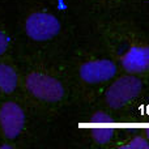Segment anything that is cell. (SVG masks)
Segmentation results:
<instances>
[{"label":"cell","instance_id":"5b68a950","mask_svg":"<svg viewBox=\"0 0 149 149\" xmlns=\"http://www.w3.org/2000/svg\"><path fill=\"white\" fill-rule=\"evenodd\" d=\"M116 67L110 60L88 62L80 68V76L86 82H100L110 80L115 74Z\"/></svg>","mask_w":149,"mask_h":149},{"label":"cell","instance_id":"3957f363","mask_svg":"<svg viewBox=\"0 0 149 149\" xmlns=\"http://www.w3.org/2000/svg\"><path fill=\"white\" fill-rule=\"evenodd\" d=\"M26 33L36 41H47L60 30L58 18L49 13H33L26 20Z\"/></svg>","mask_w":149,"mask_h":149},{"label":"cell","instance_id":"30bf717a","mask_svg":"<svg viewBox=\"0 0 149 149\" xmlns=\"http://www.w3.org/2000/svg\"><path fill=\"white\" fill-rule=\"evenodd\" d=\"M7 45H8L7 37L4 36V33H1V31H0V54H3V52L5 51V49H7Z\"/></svg>","mask_w":149,"mask_h":149},{"label":"cell","instance_id":"6da1fadb","mask_svg":"<svg viewBox=\"0 0 149 149\" xmlns=\"http://www.w3.org/2000/svg\"><path fill=\"white\" fill-rule=\"evenodd\" d=\"M141 81L134 76L118 79L106 93V101L114 109H119L137 97L141 90Z\"/></svg>","mask_w":149,"mask_h":149},{"label":"cell","instance_id":"8992f818","mask_svg":"<svg viewBox=\"0 0 149 149\" xmlns=\"http://www.w3.org/2000/svg\"><path fill=\"white\" fill-rule=\"evenodd\" d=\"M122 65L131 73L143 72L149 68V47H131L123 56Z\"/></svg>","mask_w":149,"mask_h":149},{"label":"cell","instance_id":"ba28073f","mask_svg":"<svg viewBox=\"0 0 149 149\" xmlns=\"http://www.w3.org/2000/svg\"><path fill=\"white\" fill-rule=\"evenodd\" d=\"M17 85V76L10 67L5 64H0V89L5 93H10L15 90Z\"/></svg>","mask_w":149,"mask_h":149},{"label":"cell","instance_id":"8fae6325","mask_svg":"<svg viewBox=\"0 0 149 149\" xmlns=\"http://www.w3.org/2000/svg\"><path fill=\"white\" fill-rule=\"evenodd\" d=\"M147 136H148V139H149V128H147Z\"/></svg>","mask_w":149,"mask_h":149},{"label":"cell","instance_id":"9c48e42d","mask_svg":"<svg viewBox=\"0 0 149 149\" xmlns=\"http://www.w3.org/2000/svg\"><path fill=\"white\" fill-rule=\"evenodd\" d=\"M122 148H124V149H148L149 143L145 139H141V137H135L131 143L123 145Z\"/></svg>","mask_w":149,"mask_h":149},{"label":"cell","instance_id":"277c9868","mask_svg":"<svg viewBox=\"0 0 149 149\" xmlns=\"http://www.w3.org/2000/svg\"><path fill=\"white\" fill-rule=\"evenodd\" d=\"M0 123L5 136L8 139H15L21 132L25 123L24 111L21 110L20 106L13 102L4 103L0 110Z\"/></svg>","mask_w":149,"mask_h":149},{"label":"cell","instance_id":"7a4b0ae2","mask_svg":"<svg viewBox=\"0 0 149 149\" xmlns=\"http://www.w3.org/2000/svg\"><path fill=\"white\" fill-rule=\"evenodd\" d=\"M28 89L39 100L59 101L64 94L63 86L56 79L42 73H31L26 80Z\"/></svg>","mask_w":149,"mask_h":149},{"label":"cell","instance_id":"52a82bcc","mask_svg":"<svg viewBox=\"0 0 149 149\" xmlns=\"http://www.w3.org/2000/svg\"><path fill=\"white\" fill-rule=\"evenodd\" d=\"M113 118L106 113H95L92 118V136L100 144H105L113 137Z\"/></svg>","mask_w":149,"mask_h":149}]
</instances>
